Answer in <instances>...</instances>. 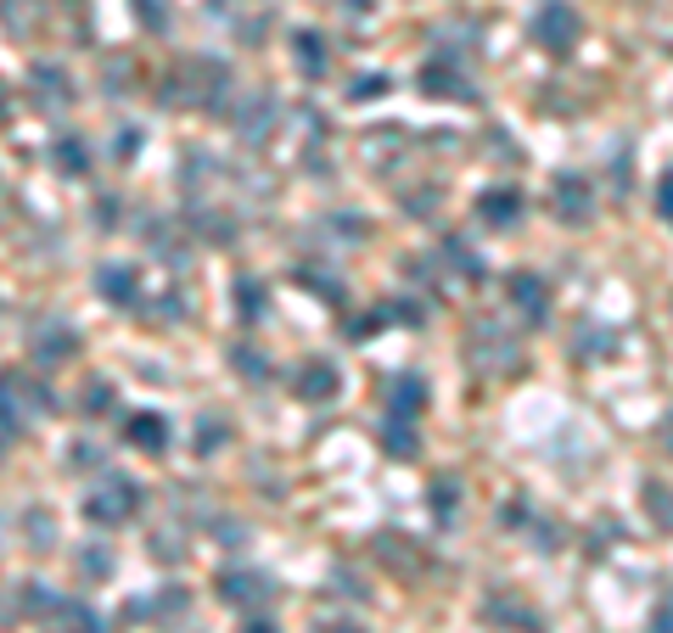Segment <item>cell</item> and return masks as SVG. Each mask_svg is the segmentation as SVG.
<instances>
[{
  "label": "cell",
  "mask_w": 673,
  "mask_h": 633,
  "mask_svg": "<svg viewBox=\"0 0 673 633\" xmlns=\"http://www.w3.org/2000/svg\"><path fill=\"white\" fill-rule=\"evenodd\" d=\"M135 510H141V488L130 477H107L91 499H84V516H91L96 527H124Z\"/></svg>",
  "instance_id": "1"
},
{
  "label": "cell",
  "mask_w": 673,
  "mask_h": 633,
  "mask_svg": "<svg viewBox=\"0 0 673 633\" xmlns=\"http://www.w3.org/2000/svg\"><path fill=\"white\" fill-rule=\"evenodd\" d=\"M578 34H583V23H578V12L567 7V0H545L539 7V18H534V40L545 45V51H572L578 45Z\"/></svg>",
  "instance_id": "2"
},
{
  "label": "cell",
  "mask_w": 673,
  "mask_h": 633,
  "mask_svg": "<svg viewBox=\"0 0 673 633\" xmlns=\"http://www.w3.org/2000/svg\"><path fill=\"white\" fill-rule=\"evenodd\" d=\"M466 353L477 359V365H483V371H511V365H517V359H522V353H517V342H505L494 320H483V325L472 331V342H466Z\"/></svg>",
  "instance_id": "3"
},
{
  "label": "cell",
  "mask_w": 673,
  "mask_h": 633,
  "mask_svg": "<svg viewBox=\"0 0 673 633\" xmlns=\"http://www.w3.org/2000/svg\"><path fill=\"white\" fill-rule=\"evenodd\" d=\"M292 393L303 404H331L336 393H343V376H336V365H325V359H309V365H298V376H292Z\"/></svg>",
  "instance_id": "4"
},
{
  "label": "cell",
  "mask_w": 673,
  "mask_h": 633,
  "mask_svg": "<svg viewBox=\"0 0 673 633\" xmlns=\"http://www.w3.org/2000/svg\"><path fill=\"white\" fill-rule=\"evenodd\" d=\"M522 208H528V203H522L517 186H494V191L477 197V219H483L488 230H511V225L522 219Z\"/></svg>",
  "instance_id": "5"
},
{
  "label": "cell",
  "mask_w": 673,
  "mask_h": 633,
  "mask_svg": "<svg viewBox=\"0 0 673 633\" xmlns=\"http://www.w3.org/2000/svg\"><path fill=\"white\" fill-rule=\"evenodd\" d=\"M550 203H556V214H561L567 225H583L589 214H596V191H589V179H578V174H561V179H556Z\"/></svg>",
  "instance_id": "6"
},
{
  "label": "cell",
  "mask_w": 673,
  "mask_h": 633,
  "mask_svg": "<svg viewBox=\"0 0 673 633\" xmlns=\"http://www.w3.org/2000/svg\"><path fill=\"white\" fill-rule=\"evenodd\" d=\"M421 409H427V382L421 376H393L387 382V421H410L415 426Z\"/></svg>",
  "instance_id": "7"
},
{
  "label": "cell",
  "mask_w": 673,
  "mask_h": 633,
  "mask_svg": "<svg viewBox=\"0 0 673 633\" xmlns=\"http://www.w3.org/2000/svg\"><path fill=\"white\" fill-rule=\"evenodd\" d=\"M186 102L191 107H219V90H225V62H186Z\"/></svg>",
  "instance_id": "8"
},
{
  "label": "cell",
  "mask_w": 673,
  "mask_h": 633,
  "mask_svg": "<svg viewBox=\"0 0 673 633\" xmlns=\"http://www.w3.org/2000/svg\"><path fill=\"white\" fill-rule=\"evenodd\" d=\"M505 292H511V309H522L534 325L550 314V287H545L539 276H528V269H517V276H511V287H505Z\"/></svg>",
  "instance_id": "9"
},
{
  "label": "cell",
  "mask_w": 673,
  "mask_h": 633,
  "mask_svg": "<svg viewBox=\"0 0 673 633\" xmlns=\"http://www.w3.org/2000/svg\"><path fill=\"white\" fill-rule=\"evenodd\" d=\"M421 90H427V96H444V102H472V84L449 62H427V68H421Z\"/></svg>",
  "instance_id": "10"
},
{
  "label": "cell",
  "mask_w": 673,
  "mask_h": 633,
  "mask_svg": "<svg viewBox=\"0 0 673 633\" xmlns=\"http://www.w3.org/2000/svg\"><path fill=\"white\" fill-rule=\"evenodd\" d=\"M124 437H130L135 448H146V455H163V448H168V421H163L157 409H141V415L124 421Z\"/></svg>",
  "instance_id": "11"
},
{
  "label": "cell",
  "mask_w": 673,
  "mask_h": 633,
  "mask_svg": "<svg viewBox=\"0 0 673 633\" xmlns=\"http://www.w3.org/2000/svg\"><path fill=\"white\" fill-rule=\"evenodd\" d=\"M270 124H276V102H270V96H252V102L236 113V129H241V141H252V146L270 141Z\"/></svg>",
  "instance_id": "12"
},
{
  "label": "cell",
  "mask_w": 673,
  "mask_h": 633,
  "mask_svg": "<svg viewBox=\"0 0 673 633\" xmlns=\"http://www.w3.org/2000/svg\"><path fill=\"white\" fill-rule=\"evenodd\" d=\"M219 594H225L230 605H265V600H270V583H265L259 572H225V578H219Z\"/></svg>",
  "instance_id": "13"
},
{
  "label": "cell",
  "mask_w": 673,
  "mask_h": 633,
  "mask_svg": "<svg viewBox=\"0 0 673 633\" xmlns=\"http://www.w3.org/2000/svg\"><path fill=\"white\" fill-rule=\"evenodd\" d=\"M96 287H102V298H107V303L130 309V303H135V269H124V263H107Z\"/></svg>",
  "instance_id": "14"
},
{
  "label": "cell",
  "mask_w": 673,
  "mask_h": 633,
  "mask_svg": "<svg viewBox=\"0 0 673 633\" xmlns=\"http://www.w3.org/2000/svg\"><path fill=\"white\" fill-rule=\"evenodd\" d=\"M292 45H298L303 73H309V79H320V73H325V40H320L314 29H298V34H292Z\"/></svg>",
  "instance_id": "15"
},
{
  "label": "cell",
  "mask_w": 673,
  "mask_h": 633,
  "mask_svg": "<svg viewBox=\"0 0 673 633\" xmlns=\"http://www.w3.org/2000/svg\"><path fill=\"white\" fill-rule=\"evenodd\" d=\"M444 252H449V258H455V263H460V276H466V281H472V287H477V281H483V258H477V252H472V247H466V241H460V236H449V241H444Z\"/></svg>",
  "instance_id": "16"
},
{
  "label": "cell",
  "mask_w": 673,
  "mask_h": 633,
  "mask_svg": "<svg viewBox=\"0 0 673 633\" xmlns=\"http://www.w3.org/2000/svg\"><path fill=\"white\" fill-rule=\"evenodd\" d=\"M382 443L393 448L398 460H410V455H415V426H410V421H387V426H382Z\"/></svg>",
  "instance_id": "17"
},
{
  "label": "cell",
  "mask_w": 673,
  "mask_h": 633,
  "mask_svg": "<svg viewBox=\"0 0 673 633\" xmlns=\"http://www.w3.org/2000/svg\"><path fill=\"white\" fill-rule=\"evenodd\" d=\"M236 309H241V320H259L265 314V287L259 281H236Z\"/></svg>",
  "instance_id": "18"
},
{
  "label": "cell",
  "mask_w": 673,
  "mask_h": 633,
  "mask_svg": "<svg viewBox=\"0 0 673 633\" xmlns=\"http://www.w3.org/2000/svg\"><path fill=\"white\" fill-rule=\"evenodd\" d=\"M230 365H236V376H247V382H265L270 371H265V353H252V347H230Z\"/></svg>",
  "instance_id": "19"
},
{
  "label": "cell",
  "mask_w": 673,
  "mask_h": 633,
  "mask_svg": "<svg viewBox=\"0 0 673 633\" xmlns=\"http://www.w3.org/2000/svg\"><path fill=\"white\" fill-rule=\"evenodd\" d=\"M84 163H91V157H84L79 135H62V146H56V168H62V174H84Z\"/></svg>",
  "instance_id": "20"
},
{
  "label": "cell",
  "mask_w": 673,
  "mask_h": 633,
  "mask_svg": "<svg viewBox=\"0 0 673 633\" xmlns=\"http://www.w3.org/2000/svg\"><path fill=\"white\" fill-rule=\"evenodd\" d=\"M73 347H79V336H73V331H51V336L40 342V359H68Z\"/></svg>",
  "instance_id": "21"
},
{
  "label": "cell",
  "mask_w": 673,
  "mask_h": 633,
  "mask_svg": "<svg viewBox=\"0 0 673 633\" xmlns=\"http://www.w3.org/2000/svg\"><path fill=\"white\" fill-rule=\"evenodd\" d=\"M656 214H662V219L673 225V168H667V174L656 179Z\"/></svg>",
  "instance_id": "22"
},
{
  "label": "cell",
  "mask_w": 673,
  "mask_h": 633,
  "mask_svg": "<svg viewBox=\"0 0 673 633\" xmlns=\"http://www.w3.org/2000/svg\"><path fill=\"white\" fill-rule=\"evenodd\" d=\"M141 7V23L146 29H168V12H163V0H135Z\"/></svg>",
  "instance_id": "23"
},
{
  "label": "cell",
  "mask_w": 673,
  "mask_h": 633,
  "mask_svg": "<svg viewBox=\"0 0 673 633\" xmlns=\"http://www.w3.org/2000/svg\"><path fill=\"white\" fill-rule=\"evenodd\" d=\"M376 96H387V79H376V73H371V79H360V84H354V102H376Z\"/></svg>",
  "instance_id": "24"
},
{
  "label": "cell",
  "mask_w": 673,
  "mask_h": 633,
  "mask_svg": "<svg viewBox=\"0 0 673 633\" xmlns=\"http://www.w3.org/2000/svg\"><path fill=\"white\" fill-rule=\"evenodd\" d=\"M107 404H113V387L96 382V387H91V409H84V415H107Z\"/></svg>",
  "instance_id": "25"
},
{
  "label": "cell",
  "mask_w": 673,
  "mask_h": 633,
  "mask_svg": "<svg viewBox=\"0 0 673 633\" xmlns=\"http://www.w3.org/2000/svg\"><path fill=\"white\" fill-rule=\"evenodd\" d=\"M219 437H225V426H219V421H208V426H197V448H214Z\"/></svg>",
  "instance_id": "26"
},
{
  "label": "cell",
  "mask_w": 673,
  "mask_h": 633,
  "mask_svg": "<svg viewBox=\"0 0 673 633\" xmlns=\"http://www.w3.org/2000/svg\"><path fill=\"white\" fill-rule=\"evenodd\" d=\"M455 510V488L449 482H438V516H449Z\"/></svg>",
  "instance_id": "27"
},
{
  "label": "cell",
  "mask_w": 673,
  "mask_h": 633,
  "mask_svg": "<svg viewBox=\"0 0 673 633\" xmlns=\"http://www.w3.org/2000/svg\"><path fill=\"white\" fill-rule=\"evenodd\" d=\"M320 633H360V627H354V622H325Z\"/></svg>",
  "instance_id": "28"
},
{
  "label": "cell",
  "mask_w": 673,
  "mask_h": 633,
  "mask_svg": "<svg viewBox=\"0 0 673 633\" xmlns=\"http://www.w3.org/2000/svg\"><path fill=\"white\" fill-rule=\"evenodd\" d=\"M247 633H270V622H252V627H247Z\"/></svg>",
  "instance_id": "29"
},
{
  "label": "cell",
  "mask_w": 673,
  "mask_h": 633,
  "mask_svg": "<svg viewBox=\"0 0 673 633\" xmlns=\"http://www.w3.org/2000/svg\"><path fill=\"white\" fill-rule=\"evenodd\" d=\"M667 448H673V426H667Z\"/></svg>",
  "instance_id": "30"
}]
</instances>
